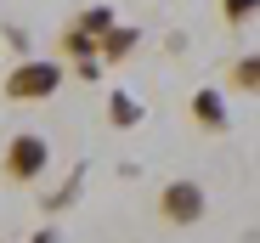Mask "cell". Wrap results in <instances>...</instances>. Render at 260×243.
<instances>
[{
	"instance_id": "obj_11",
	"label": "cell",
	"mask_w": 260,
	"mask_h": 243,
	"mask_svg": "<svg viewBox=\"0 0 260 243\" xmlns=\"http://www.w3.org/2000/svg\"><path fill=\"white\" fill-rule=\"evenodd\" d=\"M34 243H57V232H51V226H46V232H34Z\"/></svg>"
},
{
	"instance_id": "obj_10",
	"label": "cell",
	"mask_w": 260,
	"mask_h": 243,
	"mask_svg": "<svg viewBox=\"0 0 260 243\" xmlns=\"http://www.w3.org/2000/svg\"><path fill=\"white\" fill-rule=\"evenodd\" d=\"M74 192H79V176H74V181H68L57 198H46V210H68V204H74Z\"/></svg>"
},
{
	"instance_id": "obj_2",
	"label": "cell",
	"mask_w": 260,
	"mask_h": 243,
	"mask_svg": "<svg viewBox=\"0 0 260 243\" xmlns=\"http://www.w3.org/2000/svg\"><path fill=\"white\" fill-rule=\"evenodd\" d=\"M57 85H62V62H17L0 91H6V102H46L57 96Z\"/></svg>"
},
{
	"instance_id": "obj_6",
	"label": "cell",
	"mask_w": 260,
	"mask_h": 243,
	"mask_svg": "<svg viewBox=\"0 0 260 243\" xmlns=\"http://www.w3.org/2000/svg\"><path fill=\"white\" fill-rule=\"evenodd\" d=\"M136 46H142V34H136V28H124V23H119V28H113V34L102 40V62H124L130 51H136Z\"/></svg>"
},
{
	"instance_id": "obj_8",
	"label": "cell",
	"mask_w": 260,
	"mask_h": 243,
	"mask_svg": "<svg viewBox=\"0 0 260 243\" xmlns=\"http://www.w3.org/2000/svg\"><path fill=\"white\" fill-rule=\"evenodd\" d=\"M108 119H113L119 130H130V125H136V119H142V108H136V96H124V91H113V102H108Z\"/></svg>"
},
{
	"instance_id": "obj_5",
	"label": "cell",
	"mask_w": 260,
	"mask_h": 243,
	"mask_svg": "<svg viewBox=\"0 0 260 243\" xmlns=\"http://www.w3.org/2000/svg\"><path fill=\"white\" fill-rule=\"evenodd\" d=\"M74 28H79V34H91V40H96V46H102V40H108V34H113L119 23H113V12H108V6H85Z\"/></svg>"
},
{
	"instance_id": "obj_4",
	"label": "cell",
	"mask_w": 260,
	"mask_h": 243,
	"mask_svg": "<svg viewBox=\"0 0 260 243\" xmlns=\"http://www.w3.org/2000/svg\"><path fill=\"white\" fill-rule=\"evenodd\" d=\"M192 119L204 130H226V96L221 91H198L192 96Z\"/></svg>"
},
{
	"instance_id": "obj_7",
	"label": "cell",
	"mask_w": 260,
	"mask_h": 243,
	"mask_svg": "<svg viewBox=\"0 0 260 243\" xmlns=\"http://www.w3.org/2000/svg\"><path fill=\"white\" fill-rule=\"evenodd\" d=\"M232 91H254V96H260V51L232 62Z\"/></svg>"
},
{
	"instance_id": "obj_1",
	"label": "cell",
	"mask_w": 260,
	"mask_h": 243,
	"mask_svg": "<svg viewBox=\"0 0 260 243\" xmlns=\"http://www.w3.org/2000/svg\"><path fill=\"white\" fill-rule=\"evenodd\" d=\"M46 164H51V142L34 136V130H17V136L6 142V153H0V170H6L12 187L40 181V176H46Z\"/></svg>"
},
{
	"instance_id": "obj_9",
	"label": "cell",
	"mask_w": 260,
	"mask_h": 243,
	"mask_svg": "<svg viewBox=\"0 0 260 243\" xmlns=\"http://www.w3.org/2000/svg\"><path fill=\"white\" fill-rule=\"evenodd\" d=\"M221 12H226V23H249L260 12V0H221Z\"/></svg>"
},
{
	"instance_id": "obj_3",
	"label": "cell",
	"mask_w": 260,
	"mask_h": 243,
	"mask_svg": "<svg viewBox=\"0 0 260 243\" xmlns=\"http://www.w3.org/2000/svg\"><path fill=\"white\" fill-rule=\"evenodd\" d=\"M204 210H209V198H204L198 181H170V187L158 192V215H164L170 226H198Z\"/></svg>"
}]
</instances>
